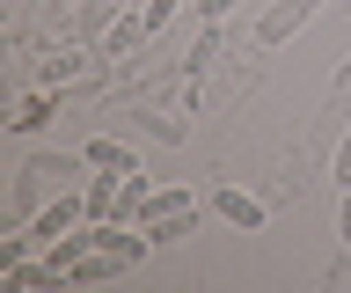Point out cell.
<instances>
[{"instance_id":"6da1fadb","label":"cell","mask_w":351,"mask_h":293,"mask_svg":"<svg viewBox=\"0 0 351 293\" xmlns=\"http://www.w3.org/2000/svg\"><path fill=\"white\" fill-rule=\"evenodd\" d=\"M81 169H88V154H37V161H22L15 198H8V220L29 227V220H37V198H44V191H73Z\"/></svg>"},{"instance_id":"7a4b0ae2","label":"cell","mask_w":351,"mask_h":293,"mask_svg":"<svg viewBox=\"0 0 351 293\" xmlns=\"http://www.w3.org/2000/svg\"><path fill=\"white\" fill-rule=\"evenodd\" d=\"M322 15V0H278V8H263V23H256V51H278L293 30H307Z\"/></svg>"},{"instance_id":"3957f363","label":"cell","mask_w":351,"mask_h":293,"mask_svg":"<svg viewBox=\"0 0 351 293\" xmlns=\"http://www.w3.org/2000/svg\"><path fill=\"white\" fill-rule=\"evenodd\" d=\"M73 220H88V198H81V191H59V198L44 205V213H37L29 227H22V235H29V242H59V235H66Z\"/></svg>"},{"instance_id":"277c9868","label":"cell","mask_w":351,"mask_h":293,"mask_svg":"<svg viewBox=\"0 0 351 293\" xmlns=\"http://www.w3.org/2000/svg\"><path fill=\"white\" fill-rule=\"evenodd\" d=\"M213 213H219L227 227H249V235L271 220V205H263L256 191H241V183H219V191H213Z\"/></svg>"},{"instance_id":"5b68a950","label":"cell","mask_w":351,"mask_h":293,"mask_svg":"<svg viewBox=\"0 0 351 293\" xmlns=\"http://www.w3.org/2000/svg\"><path fill=\"white\" fill-rule=\"evenodd\" d=\"M125 176H132V169H103V176H88V183H81L88 220H110V213H117V198H125Z\"/></svg>"},{"instance_id":"8992f818","label":"cell","mask_w":351,"mask_h":293,"mask_svg":"<svg viewBox=\"0 0 351 293\" xmlns=\"http://www.w3.org/2000/svg\"><path fill=\"white\" fill-rule=\"evenodd\" d=\"M125 125H132L139 139H161V147H183V132H191V125L169 117V110H125Z\"/></svg>"},{"instance_id":"52a82bcc","label":"cell","mask_w":351,"mask_h":293,"mask_svg":"<svg viewBox=\"0 0 351 293\" xmlns=\"http://www.w3.org/2000/svg\"><path fill=\"white\" fill-rule=\"evenodd\" d=\"M139 37H154V30H147V15H132V8H125V15L103 30V59H125V51H139Z\"/></svg>"},{"instance_id":"ba28073f","label":"cell","mask_w":351,"mask_h":293,"mask_svg":"<svg viewBox=\"0 0 351 293\" xmlns=\"http://www.w3.org/2000/svg\"><path fill=\"white\" fill-rule=\"evenodd\" d=\"M51 110H59V89H37V95H22V110L8 117V125H15V132H44Z\"/></svg>"},{"instance_id":"9c48e42d","label":"cell","mask_w":351,"mask_h":293,"mask_svg":"<svg viewBox=\"0 0 351 293\" xmlns=\"http://www.w3.org/2000/svg\"><path fill=\"white\" fill-rule=\"evenodd\" d=\"M81 67H88V51L66 45V51H51V59L37 67V81H44V89H66V81H81Z\"/></svg>"},{"instance_id":"30bf717a","label":"cell","mask_w":351,"mask_h":293,"mask_svg":"<svg viewBox=\"0 0 351 293\" xmlns=\"http://www.w3.org/2000/svg\"><path fill=\"white\" fill-rule=\"evenodd\" d=\"M81 154H88V169H139V161H132V147H125V139H117V132H103V139H88Z\"/></svg>"},{"instance_id":"8fae6325","label":"cell","mask_w":351,"mask_h":293,"mask_svg":"<svg viewBox=\"0 0 351 293\" xmlns=\"http://www.w3.org/2000/svg\"><path fill=\"white\" fill-rule=\"evenodd\" d=\"M176 8H183V0H147V8H139V15H147V30H154V37H161V30L176 23Z\"/></svg>"},{"instance_id":"7c38bea8","label":"cell","mask_w":351,"mask_h":293,"mask_svg":"<svg viewBox=\"0 0 351 293\" xmlns=\"http://www.w3.org/2000/svg\"><path fill=\"white\" fill-rule=\"evenodd\" d=\"M329 176H337V191H351V132L337 139V154H329Z\"/></svg>"},{"instance_id":"4fadbf2b","label":"cell","mask_w":351,"mask_h":293,"mask_svg":"<svg viewBox=\"0 0 351 293\" xmlns=\"http://www.w3.org/2000/svg\"><path fill=\"white\" fill-rule=\"evenodd\" d=\"M344 103H351V59L329 73V110H344Z\"/></svg>"},{"instance_id":"5bb4252c","label":"cell","mask_w":351,"mask_h":293,"mask_svg":"<svg viewBox=\"0 0 351 293\" xmlns=\"http://www.w3.org/2000/svg\"><path fill=\"white\" fill-rule=\"evenodd\" d=\"M197 15H205V23H227V15H234V0H197Z\"/></svg>"},{"instance_id":"9a60e30c","label":"cell","mask_w":351,"mask_h":293,"mask_svg":"<svg viewBox=\"0 0 351 293\" xmlns=\"http://www.w3.org/2000/svg\"><path fill=\"white\" fill-rule=\"evenodd\" d=\"M337 242L351 249V191H344V205H337Z\"/></svg>"}]
</instances>
